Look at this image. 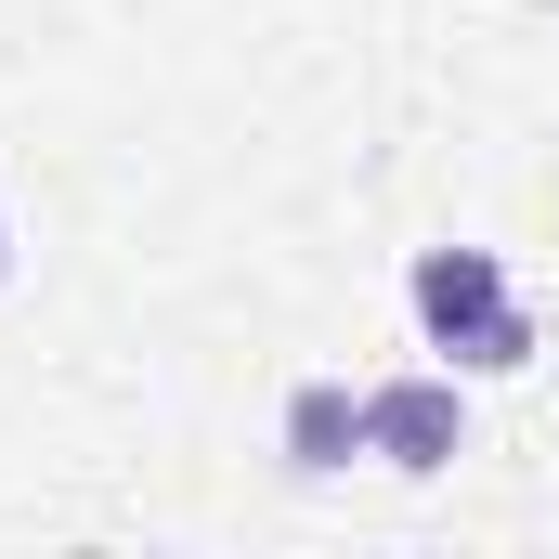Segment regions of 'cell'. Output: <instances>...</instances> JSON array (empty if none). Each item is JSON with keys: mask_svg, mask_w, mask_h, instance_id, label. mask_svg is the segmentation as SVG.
Returning a JSON list of instances; mask_svg holds the SVG:
<instances>
[{"mask_svg": "<svg viewBox=\"0 0 559 559\" xmlns=\"http://www.w3.org/2000/svg\"><path fill=\"white\" fill-rule=\"evenodd\" d=\"M365 455V391L352 378H299L286 391V468H352Z\"/></svg>", "mask_w": 559, "mask_h": 559, "instance_id": "3957f363", "label": "cell"}, {"mask_svg": "<svg viewBox=\"0 0 559 559\" xmlns=\"http://www.w3.org/2000/svg\"><path fill=\"white\" fill-rule=\"evenodd\" d=\"M0 274H13V248H0Z\"/></svg>", "mask_w": 559, "mask_h": 559, "instance_id": "277c9868", "label": "cell"}, {"mask_svg": "<svg viewBox=\"0 0 559 559\" xmlns=\"http://www.w3.org/2000/svg\"><path fill=\"white\" fill-rule=\"evenodd\" d=\"M404 299H417L429 352H455L468 378H508V365H534V312L508 299V274H495V248H417V274H404Z\"/></svg>", "mask_w": 559, "mask_h": 559, "instance_id": "6da1fadb", "label": "cell"}, {"mask_svg": "<svg viewBox=\"0 0 559 559\" xmlns=\"http://www.w3.org/2000/svg\"><path fill=\"white\" fill-rule=\"evenodd\" d=\"M455 442H468V404H455V378H391V391H365V455H391V468H455Z\"/></svg>", "mask_w": 559, "mask_h": 559, "instance_id": "7a4b0ae2", "label": "cell"}]
</instances>
